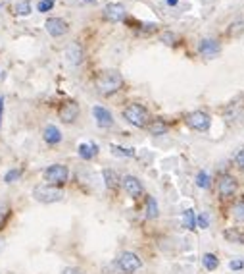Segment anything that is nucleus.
<instances>
[{"label": "nucleus", "instance_id": "f8f14e48", "mask_svg": "<svg viewBox=\"0 0 244 274\" xmlns=\"http://www.w3.org/2000/svg\"><path fill=\"white\" fill-rule=\"evenodd\" d=\"M64 55H66L68 64H71V66H81L83 60H85V51H83V47L79 43H70L66 47V53Z\"/></svg>", "mask_w": 244, "mask_h": 274}, {"label": "nucleus", "instance_id": "b1692460", "mask_svg": "<svg viewBox=\"0 0 244 274\" xmlns=\"http://www.w3.org/2000/svg\"><path fill=\"white\" fill-rule=\"evenodd\" d=\"M233 219L239 224H244V195L233 205Z\"/></svg>", "mask_w": 244, "mask_h": 274}, {"label": "nucleus", "instance_id": "0eeeda50", "mask_svg": "<svg viewBox=\"0 0 244 274\" xmlns=\"http://www.w3.org/2000/svg\"><path fill=\"white\" fill-rule=\"evenodd\" d=\"M185 122H187V126L191 129H194V131H202V133L209 131V128H211V118H209L208 112H204V110L189 112V114L185 116Z\"/></svg>", "mask_w": 244, "mask_h": 274}, {"label": "nucleus", "instance_id": "5701e85b", "mask_svg": "<svg viewBox=\"0 0 244 274\" xmlns=\"http://www.w3.org/2000/svg\"><path fill=\"white\" fill-rule=\"evenodd\" d=\"M110 151H112V155H116V157H123V159H131V157H135V149H125L122 145H110Z\"/></svg>", "mask_w": 244, "mask_h": 274}, {"label": "nucleus", "instance_id": "72a5a7b5", "mask_svg": "<svg viewBox=\"0 0 244 274\" xmlns=\"http://www.w3.org/2000/svg\"><path fill=\"white\" fill-rule=\"evenodd\" d=\"M62 274H85L81 269H77V267H66L64 271H62Z\"/></svg>", "mask_w": 244, "mask_h": 274}, {"label": "nucleus", "instance_id": "4468645a", "mask_svg": "<svg viewBox=\"0 0 244 274\" xmlns=\"http://www.w3.org/2000/svg\"><path fill=\"white\" fill-rule=\"evenodd\" d=\"M102 16H104V19H108V21L118 23V21H123V19H125L127 12H125V6H122V4H108L104 8V12H102Z\"/></svg>", "mask_w": 244, "mask_h": 274}, {"label": "nucleus", "instance_id": "4be33fe9", "mask_svg": "<svg viewBox=\"0 0 244 274\" xmlns=\"http://www.w3.org/2000/svg\"><path fill=\"white\" fill-rule=\"evenodd\" d=\"M241 109H243V101L239 103V101H235V103H231L229 107L225 109V114H223V118L225 120H235V118H239L241 116Z\"/></svg>", "mask_w": 244, "mask_h": 274}, {"label": "nucleus", "instance_id": "473e14b6", "mask_svg": "<svg viewBox=\"0 0 244 274\" xmlns=\"http://www.w3.org/2000/svg\"><path fill=\"white\" fill-rule=\"evenodd\" d=\"M229 269H231V271H235V273H237V271H243V269H244V261H241V259H235V261H231V263H229Z\"/></svg>", "mask_w": 244, "mask_h": 274}, {"label": "nucleus", "instance_id": "20e7f679", "mask_svg": "<svg viewBox=\"0 0 244 274\" xmlns=\"http://www.w3.org/2000/svg\"><path fill=\"white\" fill-rule=\"evenodd\" d=\"M42 178L44 182L50 183V185H64V183L70 180V168L66 164H50L44 168L42 172Z\"/></svg>", "mask_w": 244, "mask_h": 274}, {"label": "nucleus", "instance_id": "6e6552de", "mask_svg": "<svg viewBox=\"0 0 244 274\" xmlns=\"http://www.w3.org/2000/svg\"><path fill=\"white\" fill-rule=\"evenodd\" d=\"M122 187L131 199H140V197L144 195V185H142V182H140L137 176H133V174L123 176Z\"/></svg>", "mask_w": 244, "mask_h": 274}, {"label": "nucleus", "instance_id": "e433bc0d", "mask_svg": "<svg viewBox=\"0 0 244 274\" xmlns=\"http://www.w3.org/2000/svg\"><path fill=\"white\" fill-rule=\"evenodd\" d=\"M85 2H94V0H85Z\"/></svg>", "mask_w": 244, "mask_h": 274}, {"label": "nucleus", "instance_id": "f3484780", "mask_svg": "<svg viewBox=\"0 0 244 274\" xmlns=\"http://www.w3.org/2000/svg\"><path fill=\"white\" fill-rule=\"evenodd\" d=\"M102 180H104L106 189H110V191H116L120 187V183H122L120 174L116 170H112V168H104L102 170Z\"/></svg>", "mask_w": 244, "mask_h": 274}, {"label": "nucleus", "instance_id": "9d476101", "mask_svg": "<svg viewBox=\"0 0 244 274\" xmlns=\"http://www.w3.org/2000/svg\"><path fill=\"white\" fill-rule=\"evenodd\" d=\"M92 116H94L96 126H98V128H102V129L114 128V124H116V120H114L112 112L106 109V107H100V105L92 109Z\"/></svg>", "mask_w": 244, "mask_h": 274}, {"label": "nucleus", "instance_id": "f03ea898", "mask_svg": "<svg viewBox=\"0 0 244 274\" xmlns=\"http://www.w3.org/2000/svg\"><path fill=\"white\" fill-rule=\"evenodd\" d=\"M33 199L42 205H52V203H60L64 199V189L60 185H50V183H39L31 191Z\"/></svg>", "mask_w": 244, "mask_h": 274}, {"label": "nucleus", "instance_id": "ddd939ff", "mask_svg": "<svg viewBox=\"0 0 244 274\" xmlns=\"http://www.w3.org/2000/svg\"><path fill=\"white\" fill-rule=\"evenodd\" d=\"M44 27H46L48 35H52V37H62L70 31L68 21L62 18H48L46 19V23H44Z\"/></svg>", "mask_w": 244, "mask_h": 274}, {"label": "nucleus", "instance_id": "7c9ffc66", "mask_svg": "<svg viewBox=\"0 0 244 274\" xmlns=\"http://www.w3.org/2000/svg\"><path fill=\"white\" fill-rule=\"evenodd\" d=\"M52 8H54L52 0H41V2H39V6H37V10H39V12H42V14H44V12H50Z\"/></svg>", "mask_w": 244, "mask_h": 274}, {"label": "nucleus", "instance_id": "412c9836", "mask_svg": "<svg viewBox=\"0 0 244 274\" xmlns=\"http://www.w3.org/2000/svg\"><path fill=\"white\" fill-rule=\"evenodd\" d=\"M202 267L206 271H209V273L217 271L219 269V259H217V255L215 253H204V257H202Z\"/></svg>", "mask_w": 244, "mask_h": 274}, {"label": "nucleus", "instance_id": "9b49d317", "mask_svg": "<svg viewBox=\"0 0 244 274\" xmlns=\"http://www.w3.org/2000/svg\"><path fill=\"white\" fill-rule=\"evenodd\" d=\"M198 53L204 56V58H215V56H219V53H221V45H219V41L206 37V39H202L198 43Z\"/></svg>", "mask_w": 244, "mask_h": 274}, {"label": "nucleus", "instance_id": "2f4dec72", "mask_svg": "<svg viewBox=\"0 0 244 274\" xmlns=\"http://www.w3.org/2000/svg\"><path fill=\"white\" fill-rule=\"evenodd\" d=\"M196 226H200L202 230L209 228V220H208V215H206V213H202L200 217H196Z\"/></svg>", "mask_w": 244, "mask_h": 274}, {"label": "nucleus", "instance_id": "a211bd4d", "mask_svg": "<svg viewBox=\"0 0 244 274\" xmlns=\"http://www.w3.org/2000/svg\"><path fill=\"white\" fill-rule=\"evenodd\" d=\"M144 215L148 220H156L160 217V205H158L154 195H146V203H144Z\"/></svg>", "mask_w": 244, "mask_h": 274}, {"label": "nucleus", "instance_id": "aec40b11", "mask_svg": "<svg viewBox=\"0 0 244 274\" xmlns=\"http://www.w3.org/2000/svg\"><path fill=\"white\" fill-rule=\"evenodd\" d=\"M223 238L231 243H243L244 245V230L241 228H227L223 232Z\"/></svg>", "mask_w": 244, "mask_h": 274}, {"label": "nucleus", "instance_id": "7ed1b4c3", "mask_svg": "<svg viewBox=\"0 0 244 274\" xmlns=\"http://www.w3.org/2000/svg\"><path fill=\"white\" fill-rule=\"evenodd\" d=\"M122 118L135 128H144L150 122V112L146 107H142L139 103H131L122 110Z\"/></svg>", "mask_w": 244, "mask_h": 274}, {"label": "nucleus", "instance_id": "dca6fc26", "mask_svg": "<svg viewBox=\"0 0 244 274\" xmlns=\"http://www.w3.org/2000/svg\"><path fill=\"white\" fill-rule=\"evenodd\" d=\"M42 139H44V143L50 147H56L62 143V131L60 128H56L54 124H48L46 128L42 129Z\"/></svg>", "mask_w": 244, "mask_h": 274}, {"label": "nucleus", "instance_id": "6ab92c4d", "mask_svg": "<svg viewBox=\"0 0 244 274\" xmlns=\"http://www.w3.org/2000/svg\"><path fill=\"white\" fill-rule=\"evenodd\" d=\"M77 153L83 161H92L98 155V145L96 143H81L77 147Z\"/></svg>", "mask_w": 244, "mask_h": 274}, {"label": "nucleus", "instance_id": "39448f33", "mask_svg": "<svg viewBox=\"0 0 244 274\" xmlns=\"http://www.w3.org/2000/svg\"><path fill=\"white\" fill-rule=\"evenodd\" d=\"M116 267L122 271L123 274H135L142 269V261L135 251H123L120 257L116 259Z\"/></svg>", "mask_w": 244, "mask_h": 274}, {"label": "nucleus", "instance_id": "4c0bfd02", "mask_svg": "<svg viewBox=\"0 0 244 274\" xmlns=\"http://www.w3.org/2000/svg\"><path fill=\"white\" fill-rule=\"evenodd\" d=\"M52 2H54V0H52Z\"/></svg>", "mask_w": 244, "mask_h": 274}, {"label": "nucleus", "instance_id": "423d86ee", "mask_svg": "<svg viewBox=\"0 0 244 274\" xmlns=\"http://www.w3.org/2000/svg\"><path fill=\"white\" fill-rule=\"evenodd\" d=\"M215 189L221 199H233L239 191V180L233 174H221L215 182Z\"/></svg>", "mask_w": 244, "mask_h": 274}, {"label": "nucleus", "instance_id": "393cba45", "mask_svg": "<svg viewBox=\"0 0 244 274\" xmlns=\"http://www.w3.org/2000/svg\"><path fill=\"white\" fill-rule=\"evenodd\" d=\"M196 185L198 187H202V189H209L211 187V176H209L206 170H200L198 174H196Z\"/></svg>", "mask_w": 244, "mask_h": 274}, {"label": "nucleus", "instance_id": "c9c22d12", "mask_svg": "<svg viewBox=\"0 0 244 274\" xmlns=\"http://www.w3.org/2000/svg\"><path fill=\"white\" fill-rule=\"evenodd\" d=\"M167 4H171V6H173V4H177V0H167Z\"/></svg>", "mask_w": 244, "mask_h": 274}, {"label": "nucleus", "instance_id": "a878e982", "mask_svg": "<svg viewBox=\"0 0 244 274\" xmlns=\"http://www.w3.org/2000/svg\"><path fill=\"white\" fill-rule=\"evenodd\" d=\"M183 226H185L187 230H194V228H196V213H194L192 209H187V211L183 213Z\"/></svg>", "mask_w": 244, "mask_h": 274}, {"label": "nucleus", "instance_id": "f704fd0d", "mask_svg": "<svg viewBox=\"0 0 244 274\" xmlns=\"http://www.w3.org/2000/svg\"><path fill=\"white\" fill-rule=\"evenodd\" d=\"M2 114H4V97L0 95V126H2Z\"/></svg>", "mask_w": 244, "mask_h": 274}, {"label": "nucleus", "instance_id": "cd10ccee", "mask_svg": "<svg viewBox=\"0 0 244 274\" xmlns=\"http://www.w3.org/2000/svg\"><path fill=\"white\" fill-rule=\"evenodd\" d=\"M16 14L18 16H29L31 14V2L29 0H21L16 4Z\"/></svg>", "mask_w": 244, "mask_h": 274}, {"label": "nucleus", "instance_id": "c756f323", "mask_svg": "<svg viewBox=\"0 0 244 274\" xmlns=\"http://www.w3.org/2000/svg\"><path fill=\"white\" fill-rule=\"evenodd\" d=\"M160 39H162V43H165V45H169V47L177 43V35L171 33V31H163V35L160 37Z\"/></svg>", "mask_w": 244, "mask_h": 274}, {"label": "nucleus", "instance_id": "f257e3e1", "mask_svg": "<svg viewBox=\"0 0 244 274\" xmlns=\"http://www.w3.org/2000/svg\"><path fill=\"white\" fill-rule=\"evenodd\" d=\"M96 91L104 97H110L114 93H118L123 87V75L118 70H104V72L98 73L96 81Z\"/></svg>", "mask_w": 244, "mask_h": 274}, {"label": "nucleus", "instance_id": "c85d7f7f", "mask_svg": "<svg viewBox=\"0 0 244 274\" xmlns=\"http://www.w3.org/2000/svg\"><path fill=\"white\" fill-rule=\"evenodd\" d=\"M233 164L237 166L241 172H244V147L241 151H237V155L233 157Z\"/></svg>", "mask_w": 244, "mask_h": 274}, {"label": "nucleus", "instance_id": "2eb2a0df", "mask_svg": "<svg viewBox=\"0 0 244 274\" xmlns=\"http://www.w3.org/2000/svg\"><path fill=\"white\" fill-rule=\"evenodd\" d=\"M144 129L152 135V137H160V135H165V133H169V124L165 122V120H162V118H152Z\"/></svg>", "mask_w": 244, "mask_h": 274}, {"label": "nucleus", "instance_id": "1a4fd4ad", "mask_svg": "<svg viewBox=\"0 0 244 274\" xmlns=\"http://www.w3.org/2000/svg\"><path fill=\"white\" fill-rule=\"evenodd\" d=\"M81 114V109L75 101H64L58 109V118L64 122V124H73Z\"/></svg>", "mask_w": 244, "mask_h": 274}, {"label": "nucleus", "instance_id": "bb28decb", "mask_svg": "<svg viewBox=\"0 0 244 274\" xmlns=\"http://www.w3.org/2000/svg\"><path fill=\"white\" fill-rule=\"evenodd\" d=\"M21 176H23V168H10V170L4 174V183L18 182Z\"/></svg>", "mask_w": 244, "mask_h": 274}]
</instances>
